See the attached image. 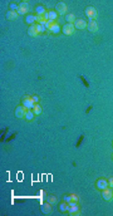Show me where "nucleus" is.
<instances>
[{"label": "nucleus", "mask_w": 113, "mask_h": 216, "mask_svg": "<svg viewBox=\"0 0 113 216\" xmlns=\"http://www.w3.org/2000/svg\"><path fill=\"white\" fill-rule=\"evenodd\" d=\"M17 17H18V11L10 10V11L6 13V18H8L9 20H14V19H17Z\"/></svg>", "instance_id": "2eb2a0df"}, {"label": "nucleus", "mask_w": 113, "mask_h": 216, "mask_svg": "<svg viewBox=\"0 0 113 216\" xmlns=\"http://www.w3.org/2000/svg\"><path fill=\"white\" fill-rule=\"evenodd\" d=\"M33 117H34L33 109H28L27 113H25V119H27V121H31V119H33Z\"/></svg>", "instance_id": "a211bd4d"}, {"label": "nucleus", "mask_w": 113, "mask_h": 216, "mask_svg": "<svg viewBox=\"0 0 113 216\" xmlns=\"http://www.w3.org/2000/svg\"><path fill=\"white\" fill-rule=\"evenodd\" d=\"M68 211H69V214H70V215L78 214V211H79V207H78V205L75 204V202L70 201V202H69V209H68Z\"/></svg>", "instance_id": "9d476101"}, {"label": "nucleus", "mask_w": 113, "mask_h": 216, "mask_svg": "<svg viewBox=\"0 0 113 216\" xmlns=\"http://www.w3.org/2000/svg\"><path fill=\"white\" fill-rule=\"evenodd\" d=\"M112 158H113V155H112Z\"/></svg>", "instance_id": "c756f323"}, {"label": "nucleus", "mask_w": 113, "mask_h": 216, "mask_svg": "<svg viewBox=\"0 0 113 216\" xmlns=\"http://www.w3.org/2000/svg\"><path fill=\"white\" fill-rule=\"evenodd\" d=\"M35 27H37V29H38V31H39V33H42V31H45V30H47L45 24H37Z\"/></svg>", "instance_id": "4be33fe9"}, {"label": "nucleus", "mask_w": 113, "mask_h": 216, "mask_svg": "<svg viewBox=\"0 0 113 216\" xmlns=\"http://www.w3.org/2000/svg\"><path fill=\"white\" fill-rule=\"evenodd\" d=\"M48 202H49V204H55V202H56V197H55V196H49V197H48Z\"/></svg>", "instance_id": "b1692460"}, {"label": "nucleus", "mask_w": 113, "mask_h": 216, "mask_svg": "<svg viewBox=\"0 0 113 216\" xmlns=\"http://www.w3.org/2000/svg\"><path fill=\"white\" fill-rule=\"evenodd\" d=\"M18 8H19V6L15 4V3H11V4H10V9H11L13 11H18Z\"/></svg>", "instance_id": "393cba45"}, {"label": "nucleus", "mask_w": 113, "mask_h": 216, "mask_svg": "<svg viewBox=\"0 0 113 216\" xmlns=\"http://www.w3.org/2000/svg\"><path fill=\"white\" fill-rule=\"evenodd\" d=\"M67 21L69 24H73V21H75V17H74V14H68L67 15Z\"/></svg>", "instance_id": "412c9836"}, {"label": "nucleus", "mask_w": 113, "mask_h": 216, "mask_svg": "<svg viewBox=\"0 0 113 216\" xmlns=\"http://www.w3.org/2000/svg\"><path fill=\"white\" fill-rule=\"evenodd\" d=\"M68 209H69V205L67 204V202H63V204H60V206H59V210H60L62 212L68 211Z\"/></svg>", "instance_id": "aec40b11"}, {"label": "nucleus", "mask_w": 113, "mask_h": 216, "mask_svg": "<svg viewBox=\"0 0 113 216\" xmlns=\"http://www.w3.org/2000/svg\"><path fill=\"white\" fill-rule=\"evenodd\" d=\"M28 34H29L30 37H37L38 34H39V31H38L35 25H30V27L28 28Z\"/></svg>", "instance_id": "ddd939ff"}, {"label": "nucleus", "mask_w": 113, "mask_h": 216, "mask_svg": "<svg viewBox=\"0 0 113 216\" xmlns=\"http://www.w3.org/2000/svg\"><path fill=\"white\" fill-rule=\"evenodd\" d=\"M33 112H34V114H40V113H42V107H40L39 104H34Z\"/></svg>", "instance_id": "6ab92c4d"}, {"label": "nucleus", "mask_w": 113, "mask_h": 216, "mask_svg": "<svg viewBox=\"0 0 113 216\" xmlns=\"http://www.w3.org/2000/svg\"><path fill=\"white\" fill-rule=\"evenodd\" d=\"M87 29L89 31H93V33H96L97 30H98V24H97L96 20H89L87 24Z\"/></svg>", "instance_id": "0eeeda50"}, {"label": "nucleus", "mask_w": 113, "mask_h": 216, "mask_svg": "<svg viewBox=\"0 0 113 216\" xmlns=\"http://www.w3.org/2000/svg\"><path fill=\"white\" fill-rule=\"evenodd\" d=\"M108 187V181L103 180V179H99L98 181H97V189L99 190H104Z\"/></svg>", "instance_id": "9b49d317"}, {"label": "nucleus", "mask_w": 113, "mask_h": 216, "mask_svg": "<svg viewBox=\"0 0 113 216\" xmlns=\"http://www.w3.org/2000/svg\"><path fill=\"white\" fill-rule=\"evenodd\" d=\"M108 186L113 189V177H111V179H109V181H108Z\"/></svg>", "instance_id": "bb28decb"}, {"label": "nucleus", "mask_w": 113, "mask_h": 216, "mask_svg": "<svg viewBox=\"0 0 113 216\" xmlns=\"http://www.w3.org/2000/svg\"><path fill=\"white\" fill-rule=\"evenodd\" d=\"M64 201H65V202H70V196H69V195L64 196Z\"/></svg>", "instance_id": "cd10ccee"}, {"label": "nucleus", "mask_w": 113, "mask_h": 216, "mask_svg": "<svg viewBox=\"0 0 113 216\" xmlns=\"http://www.w3.org/2000/svg\"><path fill=\"white\" fill-rule=\"evenodd\" d=\"M42 211L44 212V214H50V211H52V204H49V202H47V204H43Z\"/></svg>", "instance_id": "4468645a"}, {"label": "nucleus", "mask_w": 113, "mask_h": 216, "mask_svg": "<svg viewBox=\"0 0 113 216\" xmlns=\"http://www.w3.org/2000/svg\"><path fill=\"white\" fill-rule=\"evenodd\" d=\"M69 196H70V201H73V202L78 201V196L77 195H73V193H72V195H69Z\"/></svg>", "instance_id": "a878e982"}, {"label": "nucleus", "mask_w": 113, "mask_h": 216, "mask_svg": "<svg viewBox=\"0 0 113 216\" xmlns=\"http://www.w3.org/2000/svg\"><path fill=\"white\" fill-rule=\"evenodd\" d=\"M34 101H33V97H24L23 98V107H25L27 109H33L34 107Z\"/></svg>", "instance_id": "20e7f679"}, {"label": "nucleus", "mask_w": 113, "mask_h": 216, "mask_svg": "<svg viewBox=\"0 0 113 216\" xmlns=\"http://www.w3.org/2000/svg\"><path fill=\"white\" fill-rule=\"evenodd\" d=\"M55 11H56V14L58 15H63V14H65L67 13V5H65V3H58L55 6Z\"/></svg>", "instance_id": "39448f33"}, {"label": "nucleus", "mask_w": 113, "mask_h": 216, "mask_svg": "<svg viewBox=\"0 0 113 216\" xmlns=\"http://www.w3.org/2000/svg\"><path fill=\"white\" fill-rule=\"evenodd\" d=\"M35 20H37V15H28L27 19H25V21L30 25H34V21Z\"/></svg>", "instance_id": "dca6fc26"}, {"label": "nucleus", "mask_w": 113, "mask_h": 216, "mask_svg": "<svg viewBox=\"0 0 113 216\" xmlns=\"http://www.w3.org/2000/svg\"><path fill=\"white\" fill-rule=\"evenodd\" d=\"M56 17H58V14H56V11H48V20L50 21H54Z\"/></svg>", "instance_id": "f3484780"}, {"label": "nucleus", "mask_w": 113, "mask_h": 216, "mask_svg": "<svg viewBox=\"0 0 113 216\" xmlns=\"http://www.w3.org/2000/svg\"><path fill=\"white\" fill-rule=\"evenodd\" d=\"M86 15L89 18V20H96V18H97L96 8H93V6H88V8H86Z\"/></svg>", "instance_id": "7ed1b4c3"}, {"label": "nucleus", "mask_w": 113, "mask_h": 216, "mask_svg": "<svg viewBox=\"0 0 113 216\" xmlns=\"http://www.w3.org/2000/svg\"><path fill=\"white\" fill-rule=\"evenodd\" d=\"M87 21L83 20V19H77V20L74 21V27L75 29H84V28H87Z\"/></svg>", "instance_id": "6e6552de"}, {"label": "nucleus", "mask_w": 113, "mask_h": 216, "mask_svg": "<svg viewBox=\"0 0 113 216\" xmlns=\"http://www.w3.org/2000/svg\"><path fill=\"white\" fill-rule=\"evenodd\" d=\"M102 196L104 200L109 201V200H112V197H113V191L111 189H104V190H102Z\"/></svg>", "instance_id": "1a4fd4ad"}, {"label": "nucleus", "mask_w": 113, "mask_h": 216, "mask_svg": "<svg viewBox=\"0 0 113 216\" xmlns=\"http://www.w3.org/2000/svg\"><path fill=\"white\" fill-rule=\"evenodd\" d=\"M45 9H44L43 8V6H38V8H37V15H44V14H45Z\"/></svg>", "instance_id": "5701e85b"}, {"label": "nucleus", "mask_w": 113, "mask_h": 216, "mask_svg": "<svg viewBox=\"0 0 113 216\" xmlns=\"http://www.w3.org/2000/svg\"><path fill=\"white\" fill-rule=\"evenodd\" d=\"M28 11V3L27 1H24V3H21L20 5H19V8H18V14H25V13Z\"/></svg>", "instance_id": "f8f14e48"}, {"label": "nucleus", "mask_w": 113, "mask_h": 216, "mask_svg": "<svg viewBox=\"0 0 113 216\" xmlns=\"http://www.w3.org/2000/svg\"><path fill=\"white\" fill-rule=\"evenodd\" d=\"M25 113H27V108L25 107H18L17 109H15L17 118H25Z\"/></svg>", "instance_id": "423d86ee"}, {"label": "nucleus", "mask_w": 113, "mask_h": 216, "mask_svg": "<svg viewBox=\"0 0 113 216\" xmlns=\"http://www.w3.org/2000/svg\"><path fill=\"white\" fill-rule=\"evenodd\" d=\"M62 30H63V34H65V35H72V34H74V30H75V27L73 24H64L63 25V28H62Z\"/></svg>", "instance_id": "f03ea898"}, {"label": "nucleus", "mask_w": 113, "mask_h": 216, "mask_svg": "<svg viewBox=\"0 0 113 216\" xmlns=\"http://www.w3.org/2000/svg\"><path fill=\"white\" fill-rule=\"evenodd\" d=\"M33 101H34V103H37V102H38V101H39V97L34 96V97H33Z\"/></svg>", "instance_id": "c85d7f7f"}, {"label": "nucleus", "mask_w": 113, "mask_h": 216, "mask_svg": "<svg viewBox=\"0 0 113 216\" xmlns=\"http://www.w3.org/2000/svg\"><path fill=\"white\" fill-rule=\"evenodd\" d=\"M45 27H47V29L50 30L52 33H54V34H56V33H59V31H60V27H59L56 23H53V21H50V20H48L45 23Z\"/></svg>", "instance_id": "f257e3e1"}]
</instances>
